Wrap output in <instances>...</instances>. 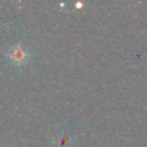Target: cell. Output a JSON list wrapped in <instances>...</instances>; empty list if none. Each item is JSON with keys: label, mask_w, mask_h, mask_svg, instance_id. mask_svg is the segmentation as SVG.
I'll return each instance as SVG.
<instances>
[{"label": "cell", "mask_w": 147, "mask_h": 147, "mask_svg": "<svg viewBox=\"0 0 147 147\" xmlns=\"http://www.w3.org/2000/svg\"><path fill=\"white\" fill-rule=\"evenodd\" d=\"M6 56L10 61V63L15 67H23L28 64L32 57L29 48L20 42L10 46L6 52Z\"/></svg>", "instance_id": "1"}]
</instances>
